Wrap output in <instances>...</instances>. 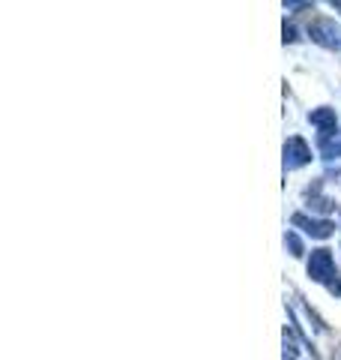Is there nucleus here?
Returning a JSON list of instances; mask_svg holds the SVG:
<instances>
[{
	"label": "nucleus",
	"mask_w": 341,
	"mask_h": 360,
	"mask_svg": "<svg viewBox=\"0 0 341 360\" xmlns=\"http://www.w3.org/2000/svg\"><path fill=\"white\" fill-rule=\"evenodd\" d=\"M309 276L314 279V283H323L329 285L335 276V258L329 250H314L312 258H309Z\"/></svg>",
	"instance_id": "obj_1"
},
{
	"label": "nucleus",
	"mask_w": 341,
	"mask_h": 360,
	"mask_svg": "<svg viewBox=\"0 0 341 360\" xmlns=\"http://www.w3.org/2000/svg\"><path fill=\"white\" fill-rule=\"evenodd\" d=\"M309 37L317 45H323V49H338L341 45V30L333 18H314L312 27H309Z\"/></svg>",
	"instance_id": "obj_2"
},
{
	"label": "nucleus",
	"mask_w": 341,
	"mask_h": 360,
	"mask_svg": "<svg viewBox=\"0 0 341 360\" xmlns=\"http://www.w3.org/2000/svg\"><path fill=\"white\" fill-rule=\"evenodd\" d=\"M309 162H312V150H309V144H305L300 135H293V139L284 141V168H288V172L302 168Z\"/></svg>",
	"instance_id": "obj_3"
},
{
	"label": "nucleus",
	"mask_w": 341,
	"mask_h": 360,
	"mask_svg": "<svg viewBox=\"0 0 341 360\" xmlns=\"http://www.w3.org/2000/svg\"><path fill=\"white\" fill-rule=\"evenodd\" d=\"M290 222L297 225V229H302L305 234H312V238H317V240H326L329 234L335 231V225L329 222V219H312V217H305V213H293Z\"/></svg>",
	"instance_id": "obj_4"
},
{
	"label": "nucleus",
	"mask_w": 341,
	"mask_h": 360,
	"mask_svg": "<svg viewBox=\"0 0 341 360\" xmlns=\"http://www.w3.org/2000/svg\"><path fill=\"white\" fill-rule=\"evenodd\" d=\"M309 120H312V127L321 129V141L335 139V111L333 108H314Z\"/></svg>",
	"instance_id": "obj_5"
},
{
	"label": "nucleus",
	"mask_w": 341,
	"mask_h": 360,
	"mask_svg": "<svg viewBox=\"0 0 341 360\" xmlns=\"http://www.w3.org/2000/svg\"><path fill=\"white\" fill-rule=\"evenodd\" d=\"M317 193H321V184H314L312 189H309V201H312V205L309 207H314V210H321V213H326V210H333L335 205H333V201H329V198H323V195H317Z\"/></svg>",
	"instance_id": "obj_6"
},
{
	"label": "nucleus",
	"mask_w": 341,
	"mask_h": 360,
	"mask_svg": "<svg viewBox=\"0 0 341 360\" xmlns=\"http://www.w3.org/2000/svg\"><path fill=\"white\" fill-rule=\"evenodd\" d=\"M284 246H288V250H290V255H293V258H300V255H302V240H300L293 231L284 234Z\"/></svg>",
	"instance_id": "obj_7"
},
{
	"label": "nucleus",
	"mask_w": 341,
	"mask_h": 360,
	"mask_svg": "<svg viewBox=\"0 0 341 360\" xmlns=\"http://www.w3.org/2000/svg\"><path fill=\"white\" fill-rule=\"evenodd\" d=\"M297 354H300V352H297V342H293L290 333L284 330V360H297Z\"/></svg>",
	"instance_id": "obj_8"
},
{
	"label": "nucleus",
	"mask_w": 341,
	"mask_h": 360,
	"mask_svg": "<svg viewBox=\"0 0 341 360\" xmlns=\"http://www.w3.org/2000/svg\"><path fill=\"white\" fill-rule=\"evenodd\" d=\"M293 39H297V30H293V25H288V21H284V45L293 42Z\"/></svg>",
	"instance_id": "obj_9"
},
{
	"label": "nucleus",
	"mask_w": 341,
	"mask_h": 360,
	"mask_svg": "<svg viewBox=\"0 0 341 360\" xmlns=\"http://www.w3.org/2000/svg\"><path fill=\"white\" fill-rule=\"evenodd\" d=\"M326 288H329V291H333V295H335V297H341V276H335V279H333V283H329Z\"/></svg>",
	"instance_id": "obj_10"
},
{
	"label": "nucleus",
	"mask_w": 341,
	"mask_h": 360,
	"mask_svg": "<svg viewBox=\"0 0 341 360\" xmlns=\"http://www.w3.org/2000/svg\"><path fill=\"white\" fill-rule=\"evenodd\" d=\"M333 360H341V345H338L335 352H333Z\"/></svg>",
	"instance_id": "obj_11"
}]
</instances>
